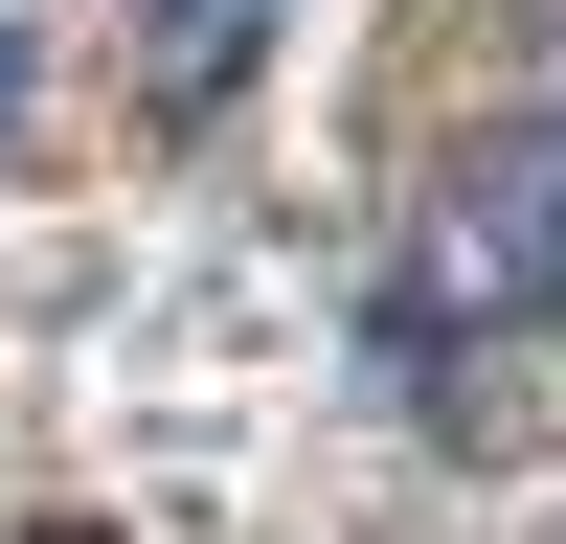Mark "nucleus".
<instances>
[{
  "label": "nucleus",
  "mask_w": 566,
  "mask_h": 544,
  "mask_svg": "<svg viewBox=\"0 0 566 544\" xmlns=\"http://www.w3.org/2000/svg\"><path fill=\"white\" fill-rule=\"evenodd\" d=\"M0 91H23V45H0Z\"/></svg>",
  "instance_id": "obj_3"
},
{
  "label": "nucleus",
  "mask_w": 566,
  "mask_h": 544,
  "mask_svg": "<svg viewBox=\"0 0 566 544\" xmlns=\"http://www.w3.org/2000/svg\"><path fill=\"white\" fill-rule=\"evenodd\" d=\"M45 544H114V522H45Z\"/></svg>",
  "instance_id": "obj_2"
},
{
  "label": "nucleus",
  "mask_w": 566,
  "mask_h": 544,
  "mask_svg": "<svg viewBox=\"0 0 566 544\" xmlns=\"http://www.w3.org/2000/svg\"><path fill=\"white\" fill-rule=\"evenodd\" d=\"M250 23H272V0H159V91H227V69H250Z\"/></svg>",
  "instance_id": "obj_1"
}]
</instances>
